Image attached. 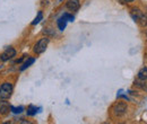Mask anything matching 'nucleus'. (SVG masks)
Masks as SVG:
<instances>
[{"label":"nucleus","mask_w":147,"mask_h":124,"mask_svg":"<svg viewBox=\"0 0 147 124\" xmlns=\"http://www.w3.org/2000/svg\"><path fill=\"white\" fill-rule=\"evenodd\" d=\"M14 87L10 82H3L0 86V98L1 99H9L13 95Z\"/></svg>","instance_id":"1"},{"label":"nucleus","mask_w":147,"mask_h":124,"mask_svg":"<svg viewBox=\"0 0 147 124\" xmlns=\"http://www.w3.org/2000/svg\"><path fill=\"white\" fill-rule=\"evenodd\" d=\"M49 42H50L49 37H43V38H41L40 41H37L36 44L34 45L33 51L36 54H42L47 50V48H48V45H49Z\"/></svg>","instance_id":"2"},{"label":"nucleus","mask_w":147,"mask_h":124,"mask_svg":"<svg viewBox=\"0 0 147 124\" xmlns=\"http://www.w3.org/2000/svg\"><path fill=\"white\" fill-rule=\"evenodd\" d=\"M127 109H128L127 104L126 103H122V102H119V103L114 104L113 107H112V112H113L114 116H118V117L123 116L127 113Z\"/></svg>","instance_id":"3"},{"label":"nucleus","mask_w":147,"mask_h":124,"mask_svg":"<svg viewBox=\"0 0 147 124\" xmlns=\"http://www.w3.org/2000/svg\"><path fill=\"white\" fill-rule=\"evenodd\" d=\"M15 55H16V50H15L14 48L9 46V48H7V49L5 50L3 53L1 54L0 59H1V61H8V60L13 59Z\"/></svg>","instance_id":"4"},{"label":"nucleus","mask_w":147,"mask_h":124,"mask_svg":"<svg viewBox=\"0 0 147 124\" xmlns=\"http://www.w3.org/2000/svg\"><path fill=\"white\" fill-rule=\"evenodd\" d=\"M10 104L7 102V99H1L0 98V115H7L10 112Z\"/></svg>","instance_id":"5"},{"label":"nucleus","mask_w":147,"mask_h":124,"mask_svg":"<svg viewBox=\"0 0 147 124\" xmlns=\"http://www.w3.org/2000/svg\"><path fill=\"white\" fill-rule=\"evenodd\" d=\"M66 7H67L69 10H71V11H76V10L79 9L80 2H79V0H68V1L66 2Z\"/></svg>","instance_id":"6"},{"label":"nucleus","mask_w":147,"mask_h":124,"mask_svg":"<svg viewBox=\"0 0 147 124\" xmlns=\"http://www.w3.org/2000/svg\"><path fill=\"white\" fill-rule=\"evenodd\" d=\"M142 14H143V13H142L138 8H132V9H131V13H130L131 17H132V19H134L135 21H138V19L142 16Z\"/></svg>","instance_id":"7"},{"label":"nucleus","mask_w":147,"mask_h":124,"mask_svg":"<svg viewBox=\"0 0 147 124\" xmlns=\"http://www.w3.org/2000/svg\"><path fill=\"white\" fill-rule=\"evenodd\" d=\"M34 62H35V59H34V58H28V59H27V60L22 64V67H20V71H24L25 69H27V68H28L31 64H33Z\"/></svg>","instance_id":"8"},{"label":"nucleus","mask_w":147,"mask_h":124,"mask_svg":"<svg viewBox=\"0 0 147 124\" xmlns=\"http://www.w3.org/2000/svg\"><path fill=\"white\" fill-rule=\"evenodd\" d=\"M67 21H68V20H67L66 18L63 17V16H62L61 18H59V19H58V27H59V29H60V31H63V29L66 28Z\"/></svg>","instance_id":"9"},{"label":"nucleus","mask_w":147,"mask_h":124,"mask_svg":"<svg viewBox=\"0 0 147 124\" xmlns=\"http://www.w3.org/2000/svg\"><path fill=\"white\" fill-rule=\"evenodd\" d=\"M135 86H137V87L142 88L143 90L147 91V82H146V80H140V79H138V80H136V81H135Z\"/></svg>","instance_id":"10"},{"label":"nucleus","mask_w":147,"mask_h":124,"mask_svg":"<svg viewBox=\"0 0 147 124\" xmlns=\"http://www.w3.org/2000/svg\"><path fill=\"white\" fill-rule=\"evenodd\" d=\"M138 79L140 80H147V67L142 68L138 72Z\"/></svg>","instance_id":"11"},{"label":"nucleus","mask_w":147,"mask_h":124,"mask_svg":"<svg viewBox=\"0 0 147 124\" xmlns=\"http://www.w3.org/2000/svg\"><path fill=\"white\" fill-rule=\"evenodd\" d=\"M138 23H139V25L142 27H147V13H145V14L143 13L142 14V16L138 19Z\"/></svg>","instance_id":"12"},{"label":"nucleus","mask_w":147,"mask_h":124,"mask_svg":"<svg viewBox=\"0 0 147 124\" xmlns=\"http://www.w3.org/2000/svg\"><path fill=\"white\" fill-rule=\"evenodd\" d=\"M37 108L35 106H33V105H30V106L27 107V115L28 116H33V115H35L36 114V111Z\"/></svg>","instance_id":"13"},{"label":"nucleus","mask_w":147,"mask_h":124,"mask_svg":"<svg viewBox=\"0 0 147 124\" xmlns=\"http://www.w3.org/2000/svg\"><path fill=\"white\" fill-rule=\"evenodd\" d=\"M42 19H43V14H42V11H38V14H37V16L35 17V19L32 21V25H37Z\"/></svg>","instance_id":"14"},{"label":"nucleus","mask_w":147,"mask_h":124,"mask_svg":"<svg viewBox=\"0 0 147 124\" xmlns=\"http://www.w3.org/2000/svg\"><path fill=\"white\" fill-rule=\"evenodd\" d=\"M10 111H11L13 113H15V114H19V113H22V112L24 111V107L23 106H19V107H13L11 106Z\"/></svg>","instance_id":"15"},{"label":"nucleus","mask_w":147,"mask_h":124,"mask_svg":"<svg viewBox=\"0 0 147 124\" xmlns=\"http://www.w3.org/2000/svg\"><path fill=\"white\" fill-rule=\"evenodd\" d=\"M63 17L66 18L68 21H74V16H73V15H69V14H63Z\"/></svg>","instance_id":"16"},{"label":"nucleus","mask_w":147,"mask_h":124,"mask_svg":"<svg viewBox=\"0 0 147 124\" xmlns=\"http://www.w3.org/2000/svg\"><path fill=\"white\" fill-rule=\"evenodd\" d=\"M121 3H127V2H131V1H134V0H119Z\"/></svg>","instance_id":"17"},{"label":"nucleus","mask_w":147,"mask_h":124,"mask_svg":"<svg viewBox=\"0 0 147 124\" xmlns=\"http://www.w3.org/2000/svg\"><path fill=\"white\" fill-rule=\"evenodd\" d=\"M145 33H146V36H147V29H146V32H145Z\"/></svg>","instance_id":"18"}]
</instances>
